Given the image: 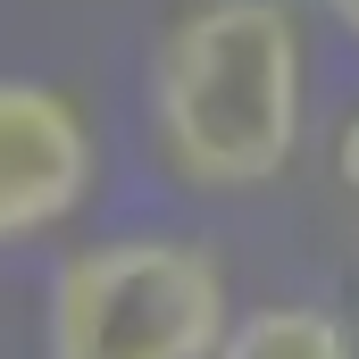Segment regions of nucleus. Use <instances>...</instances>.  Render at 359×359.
<instances>
[{
  "instance_id": "1",
  "label": "nucleus",
  "mask_w": 359,
  "mask_h": 359,
  "mask_svg": "<svg viewBox=\"0 0 359 359\" xmlns=\"http://www.w3.org/2000/svg\"><path fill=\"white\" fill-rule=\"evenodd\" d=\"M142 109L168 176L192 192H259L301 151V25L284 0H192L142 67Z\"/></svg>"
},
{
  "instance_id": "2",
  "label": "nucleus",
  "mask_w": 359,
  "mask_h": 359,
  "mask_svg": "<svg viewBox=\"0 0 359 359\" xmlns=\"http://www.w3.org/2000/svg\"><path fill=\"white\" fill-rule=\"evenodd\" d=\"M226 334V268L184 234H117L50 276V359H209Z\"/></svg>"
},
{
  "instance_id": "3",
  "label": "nucleus",
  "mask_w": 359,
  "mask_h": 359,
  "mask_svg": "<svg viewBox=\"0 0 359 359\" xmlns=\"http://www.w3.org/2000/svg\"><path fill=\"white\" fill-rule=\"evenodd\" d=\"M92 184H100V142L84 109L59 84L0 76V251L42 243L67 217H84Z\"/></svg>"
},
{
  "instance_id": "4",
  "label": "nucleus",
  "mask_w": 359,
  "mask_h": 359,
  "mask_svg": "<svg viewBox=\"0 0 359 359\" xmlns=\"http://www.w3.org/2000/svg\"><path fill=\"white\" fill-rule=\"evenodd\" d=\"M209 359H359V343L334 309L276 301V309H251V318H226V334H217Z\"/></svg>"
},
{
  "instance_id": "5",
  "label": "nucleus",
  "mask_w": 359,
  "mask_h": 359,
  "mask_svg": "<svg viewBox=\"0 0 359 359\" xmlns=\"http://www.w3.org/2000/svg\"><path fill=\"white\" fill-rule=\"evenodd\" d=\"M334 176H343V192H359V117L334 134Z\"/></svg>"
},
{
  "instance_id": "6",
  "label": "nucleus",
  "mask_w": 359,
  "mask_h": 359,
  "mask_svg": "<svg viewBox=\"0 0 359 359\" xmlns=\"http://www.w3.org/2000/svg\"><path fill=\"white\" fill-rule=\"evenodd\" d=\"M318 8H326V17H334V25H343V34L359 42V0H318Z\"/></svg>"
}]
</instances>
